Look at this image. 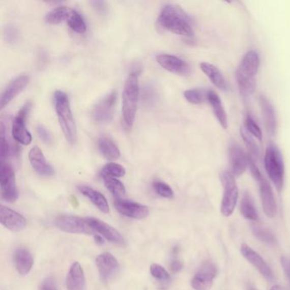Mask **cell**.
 Instances as JSON below:
<instances>
[{
  "mask_svg": "<svg viewBox=\"0 0 290 290\" xmlns=\"http://www.w3.org/2000/svg\"><path fill=\"white\" fill-rule=\"evenodd\" d=\"M158 22L163 28L180 36L191 38L194 35L192 19L182 7L176 5L163 6Z\"/></svg>",
  "mask_w": 290,
  "mask_h": 290,
  "instance_id": "obj_1",
  "label": "cell"
},
{
  "mask_svg": "<svg viewBox=\"0 0 290 290\" xmlns=\"http://www.w3.org/2000/svg\"><path fill=\"white\" fill-rule=\"evenodd\" d=\"M260 58L256 50L251 49L244 54L236 71V79L241 96L245 98L254 93Z\"/></svg>",
  "mask_w": 290,
  "mask_h": 290,
  "instance_id": "obj_2",
  "label": "cell"
},
{
  "mask_svg": "<svg viewBox=\"0 0 290 290\" xmlns=\"http://www.w3.org/2000/svg\"><path fill=\"white\" fill-rule=\"evenodd\" d=\"M54 102L57 117L66 140L70 144H74L77 141V129L68 95L62 91H55Z\"/></svg>",
  "mask_w": 290,
  "mask_h": 290,
  "instance_id": "obj_3",
  "label": "cell"
},
{
  "mask_svg": "<svg viewBox=\"0 0 290 290\" xmlns=\"http://www.w3.org/2000/svg\"><path fill=\"white\" fill-rule=\"evenodd\" d=\"M140 96L139 75L137 73H130L125 82L123 92L122 114L125 126L130 130L135 123Z\"/></svg>",
  "mask_w": 290,
  "mask_h": 290,
  "instance_id": "obj_4",
  "label": "cell"
},
{
  "mask_svg": "<svg viewBox=\"0 0 290 290\" xmlns=\"http://www.w3.org/2000/svg\"><path fill=\"white\" fill-rule=\"evenodd\" d=\"M265 169L277 192H280L284 185L285 166L283 156L275 144H269L264 156Z\"/></svg>",
  "mask_w": 290,
  "mask_h": 290,
  "instance_id": "obj_5",
  "label": "cell"
},
{
  "mask_svg": "<svg viewBox=\"0 0 290 290\" xmlns=\"http://www.w3.org/2000/svg\"><path fill=\"white\" fill-rule=\"evenodd\" d=\"M220 179L224 188L220 212L227 217L233 215L236 208L239 199V187L235 177L230 171H223L220 173Z\"/></svg>",
  "mask_w": 290,
  "mask_h": 290,
  "instance_id": "obj_6",
  "label": "cell"
},
{
  "mask_svg": "<svg viewBox=\"0 0 290 290\" xmlns=\"http://www.w3.org/2000/svg\"><path fill=\"white\" fill-rule=\"evenodd\" d=\"M0 189L1 197L8 202H15L18 199L16 176L13 167L6 161L0 162Z\"/></svg>",
  "mask_w": 290,
  "mask_h": 290,
  "instance_id": "obj_7",
  "label": "cell"
},
{
  "mask_svg": "<svg viewBox=\"0 0 290 290\" xmlns=\"http://www.w3.org/2000/svg\"><path fill=\"white\" fill-rule=\"evenodd\" d=\"M54 224L59 230L68 234H85L95 236L96 233L89 222L87 218L84 219L77 215H60L55 219Z\"/></svg>",
  "mask_w": 290,
  "mask_h": 290,
  "instance_id": "obj_8",
  "label": "cell"
},
{
  "mask_svg": "<svg viewBox=\"0 0 290 290\" xmlns=\"http://www.w3.org/2000/svg\"><path fill=\"white\" fill-rule=\"evenodd\" d=\"M117 102V92L112 91L93 106L91 118L97 124L111 122L113 119L115 106Z\"/></svg>",
  "mask_w": 290,
  "mask_h": 290,
  "instance_id": "obj_9",
  "label": "cell"
},
{
  "mask_svg": "<svg viewBox=\"0 0 290 290\" xmlns=\"http://www.w3.org/2000/svg\"><path fill=\"white\" fill-rule=\"evenodd\" d=\"M31 106V102H26L18 111L12 124V136L17 142L24 146L29 145L33 140L31 134L26 128V118L28 116Z\"/></svg>",
  "mask_w": 290,
  "mask_h": 290,
  "instance_id": "obj_10",
  "label": "cell"
},
{
  "mask_svg": "<svg viewBox=\"0 0 290 290\" xmlns=\"http://www.w3.org/2000/svg\"><path fill=\"white\" fill-rule=\"evenodd\" d=\"M217 271L215 265L206 262L192 277V287L195 290H210L212 287Z\"/></svg>",
  "mask_w": 290,
  "mask_h": 290,
  "instance_id": "obj_11",
  "label": "cell"
},
{
  "mask_svg": "<svg viewBox=\"0 0 290 290\" xmlns=\"http://www.w3.org/2000/svg\"><path fill=\"white\" fill-rule=\"evenodd\" d=\"M229 159H230L231 173L234 177H240L249 167V155L244 153L243 148L236 142L231 143L229 148Z\"/></svg>",
  "mask_w": 290,
  "mask_h": 290,
  "instance_id": "obj_12",
  "label": "cell"
},
{
  "mask_svg": "<svg viewBox=\"0 0 290 290\" xmlns=\"http://www.w3.org/2000/svg\"><path fill=\"white\" fill-rule=\"evenodd\" d=\"M96 264L101 279L104 281L111 280L120 272V263L118 259L107 252L97 256Z\"/></svg>",
  "mask_w": 290,
  "mask_h": 290,
  "instance_id": "obj_13",
  "label": "cell"
},
{
  "mask_svg": "<svg viewBox=\"0 0 290 290\" xmlns=\"http://www.w3.org/2000/svg\"><path fill=\"white\" fill-rule=\"evenodd\" d=\"M114 206L121 215L135 220H143L149 214L148 206L129 200L117 199L114 202Z\"/></svg>",
  "mask_w": 290,
  "mask_h": 290,
  "instance_id": "obj_14",
  "label": "cell"
},
{
  "mask_svg": "<svg viewBox=\"0 0 290 290\" xmlns=\"http://www.w3.org/2000/svg\"><path fill=\"white\" fill-rule=\"evenodd\" d=\"M0 222L5 227L12 231H21L26 226V218L16 210L1 205L0 207Z\"/></svg>",
  "mask_w": 290,
  "mask_h": 290,
  "instance_id": "obj_15",
  "label": "cell"
},
{
  "mask_svg": "<svg viewBox=\"0 0 290 290\" xmlns=\"http://www.w3.org/2000/svg\"><path fill=\"white\" fill-rule=\"evenodd\" d=\"M241 254L257 271L268 281L273 279V272L269 266L265 262L264 259L256 251L251 249L249 245L244 244L241 246Z\"/></svg>",
  "mask_w": 290,
  "mask_h": 290,
  "instance_id": "obj_16",
  "label": "cell"
},
{
  "mask_svg": "<svg viewBox=\"0 0 290 290\" xmlns=\"http://www.w3.org/2000/svg\"><path fill=\"white\" fill-rule=\"evenodd\" d=\"M157 62L158 64L165 70L179 74V75H187L190 73V67L185 61L179 57L173 54H161L157 56Z\"/></svg>",
  "mask_w": 290,
  "mask_h": 290,
  "instance_id": "obj_17",
  "label": "cell"
},
{
  "mask_svg": "<svg viewBox=\"0 0 290 290\" xmlns=\"http://www.w3.org/2000/svg\"><path fill=\"white\" fill-rule=\"evenodd\" d=\"M257 182L259 183V196L265 214L267 217L273 218L277 214V205L271 185L265 179L264 177H262Z\"/></svg>",
  "mask_w": 290,
  "mask_h": 290,
  "instance_id": "obj_18",
  "label": "cell"
},
{
  "mask_svg": "<svg viewBox=\"0 0 290 290\" xmlns=\"http://www.w3.org/2000/svg\"><path fill=\"white\" fill-rule=\"evenodd\" d=\"M87 220L94 230L101 234V237L105 238L107 241L116 244H123L125 243V239L116 228L96 218H87Z\"/></svg>",
  "mask_w": 290,
  "mask_h": 290,
  "instance_id": "obj_19",
  "label": "cell"
},
{
  "mask_svg": "<svg viewBox=\"0 0 290 290\" xmlns=\"http://www.w3.org/2000/svg\"><path fill=\"white\" fill-rule=\"evenodd\" d=\"M28 83L29 77L27 75L18 76L10 82L1 95V100H0L1 109L5 108L20 92L26 88Z\"/></svg>",
  "mask_w": 290,
  "mask_h": 290,
  "instance_id": "obj_20",
  "label": "cell"
},
{
  "mask_svg": "<svg viewBox=\"0 0 290 290\" xmlns=\"http://www.w3.org/2000/svg\"><path fill=\"white\" fill-rule=\"evenodd\" d=\"M29 161L34 170L40 176L51 177L54 175V168L47 162L44 153L39 147H34L30 150Z\"/></svg>",
  "mask_w": 290,
  "mask_h": 290,
  "instance_id": "obj_21",
  "label": "cell"
},
{
  "mask_svg": "<svg viewBox=\"0 0 290 290\" xmlns=\"http://www.w3.org/2000/svg\"><path fill=\"white\" fill-rule=\"evenodd\" d=\"M259 101L264 120L265 127L269 135L274 136L275 133L277 131V116L274 106L269 101V99L263 95L259 96Z\"/></svg>",
  "mask_w": 290,
  "mask_h": 290,
  "instance_id": "obj_22",
  "label": "cell"
},
{
  "mask_svg": "<svg viewBox=\"0 0 290 290\" xmlns=\"http://www.w3.org/2000/svg\"><path fill=\"white\" fill-rule=\"evenodd\" d=\"M66 283L68 290H84L85 288V276L78 262H74L71 266Z\"/></svg>",
  "mask_w": 290,
  "mask_h": 290,
  "instance_id": "obj_23",
  "label": "cell"
},
{
  "mask_svg": "<svg viewBox=\"0 0 290 290\" xmlns=\"http://www.w3.org/2000/svg\"><path fill=\"white\" fill-rule=\"evenodd\" d=\"M14 262L19 274L26 276L31 272L34 266V258L27 249L20 248L17 249L14 254Z\"/></svg>",
  "mask_w": 290,
  "mask_h": 290,
  "instance_id": "obj_24",
  "label": "cell"
},
{
  "mask_svg": "<svg viewBox=\"0 0 290 290\" xmlns=\"http://www.w3.org/2000/svg\"><path fill=\"white\" fill-rule=\"evenodd\" d=\"M207 101H209L210 106L212 107L214 114L215 115L216 120L223 129H227L228 120L227 114L225 112V108L223 106L222 101L220 100V96L215 91H210L207 92Z\"/></svg>",
  "mask_w": 290,
  "mask_h": 290,
  "instance_id": "obj_25",
  "label": "cell"
},
{
  "mask_svg": "<svg viewBox=\"0 0 290 290\" xmlns=\"http://www.w3.org/2000/svg\"><path fill=\"white\" fill-rule=\"evenodd\" d=\"M200 69L210 78L211 83L220 91H227V83L217 67L209 63H200Z\"/></svg>",
  "mask_w": 290,
  "mask_h": 290,
  "instance_id": "obj_26",
  "label": "cell"
},
{
  "mask_svg": "<svg viewBox=\"0 0 290 290\" xmlns=\"http://www.w3.org/2000/svg\"><path fill=\"white\" fill-rule=\"evenodd\" d=\"M78 190L83 196L88 197L91 202L94 205H96L97 209L101 210V212L104 214H108L110 212V208H109L107 200L103 194H101V192L87 186H80L78 187Z\"/></svg>",
  "mask_w": 290,
  "mask_h": 290,
  "instance_id": "obj_27",
  "label": "cell"
},
{
  "mask_svg": "<svg viewBox=\"0 0 290 290\" xmlns=\"http://www.w3.org/2000/svg\"><path fill=\"white\" fill-rule=\"evenodd\" d=\"M98 148L101 155L108 160H116L120 158V149L113 140L108 136H101L99 139Z\"/></svg>",
  "mask_w": 290,
  "mask_h": 290,
  "instance_id": "obj_28",
  "label": "cell"
},
{
  "mask_svg": "<svg viewBox=\"0 0 290 290\" xmlns=\"http://www.w3.org/2000/svg\"><path fill=\"white\" fill-rule=\"evenodd\" d=\"M73 10L68 8L67 6H59L56 8L53 9L52 11L47 13L44 18V21L50 25H58L63 21H68L70 17Z\"/></svg>",
  "mask_w": 290,
  "mask_h": 290,
  "instance_id": "obj_29",
  "label": "cell"
},
{
  "mask_svg": "<svg viewBox=\"0 0 290 290\" xmlns=\"http://www.w3.org/2000/svg\"><path fill=\"white\" fill-rule=\"evenodd\" d=\"M241 214L245 219L252 221H256L259 219L256 207L254 205V200L249 192H244L240 205Z\"/></svg>",
  "mask_w": 290,
  "mask_h": 290,
  "instance_id": "obj_30",
  "label": "cell"
},
{
  "mask_svg": "<svg viewBox=\"0 0 290 290\" xmlns=\"http://www.w3.org/2000/svg\"><path fill=\"white\" fill-rule=\"evenodd\" d=\"M241 133L242 137H243V140H244L245 145H246L247 148L249 152V156H251L252 158H255L256 159H259L260 158V149H259V145L258 143L255 141V138L254 136H252L250 134H249L248 131H247L244 127L241 128Z\"/></svg>",
  "mask_w": 290,
  "mask_h": 290,
  "instance_id": "obj_31",
  "label": "cell"
},
{
  "mask_svg": "<svg viewBox=\"0 0 290 290\" xmlns=\"http://www.w3.org/2000/svg\"><path fill=\"white\" fill-rule=\"evenodd\" d=\"M104 184L106 186V188L111 194L116 197H121L125 194L126 190H125V185L122 182L119 181L117 178H112V177H102Z\"/></svg>",
  "mask_w": 290,
  "mask_h": 290,
  "instance_id": "obj_32",
  "label": "cell"
},
{
  "mask_svg": "<svg viewBox=\"0 0 290 290\" xmlns=\"http://www.w3.org/2000/svg\"><path fill=\"white\" fill-rule=\"evenodd\" d=\"M67 21H68V26H70V28L75 33L83 34L87 30V26H86L84 19H83V16H81V14L78 13L77 11L73 10L70 17Z\"/></svg>",
  "mask_w": 290,
  "mask_h": 290,
  "instance_id": "obj_33",
  "label": "cell"
},
{
  "mask_svg": "<svg viewBox=\"0 0 290 290\" xmlns=\"http://www.w3.org/2000/svg\"><path fill=\"white\" fill-rule=\"evenodd\" d=\"M126 173L125 167L120 165L119 163H106L101 169V177H112V178H120L125 177Z\"/></svg>",
  "mask_w": 290,
  "mask_h": 290,
  "instance_id": "obj_34",
  "label": "cell"
},
{
  "mask_svg": "<svg viewBox=\"0 0 290 290\" xmlns=\"http://www.w3.org/2000/svg\"><path fill=\"white\" fill-rule=\"evenodd\" d=\"M184 97L188 102L193 105H200L207 100V93L199 89H190L184 92Z\"/></svg>",
  "mask_w": 290,
  "mask_h": 290,
  "instance_id": "obj_35",
  "label": "cell"
},
{
  "mask_svg": "<svg viewBox=\"0 0 290 290\" xmlns=\"http://www.w3.org/2000/svg\"><path fill=\"white\" fill-rule=\"evenodd\" d=\"M244 129L259 141L262 140V131L259 125L254 121L250 114H248L244 120Z\"/></svg>",
  "mask_w": 290,
  "mask_h": 290,
  "instance_id": "obj_36",
  "label": "cell"
},
{
  "mask_svg": "<svg viewBox=\"0 0 290 290\" xmlns=\"http://www.w3.org/2000/svg\"><path fill=\"white\" fill-rule=\"evenodd\" d=\"M253 234L259 241L263 242L265 244H274L276 243V239L273 234L267 230L266 228L262 227V226H254L253 227Z\"/></svg>",
  "mask_w": 290,
  "mask_h": 290,
  "instance_id": "obj_37",
  "label": "cell"
},
{
  "mask_svg": "<svg viewBox=\"0 0 290 290\" xmlns=\"http://www.w3.org/2000/svg\"><path fill=\"white\" fill-rule=\"evenodd\" d=\"M0 130H0V136H1V140H0V162H4L8 158L11 149H10L8 140L6 137V130H5L3 123H1Z\"/></svg>",
  "mask_w": 290,
  "mask_h": 290,
  "instance_id": "obj_38",
  "label": "cell"
},
{
  "mask_svg": "<svg viewBox=\"0 0 290 290\" xmlns=\"http://www.w3.org/2000/svg\"><path fill=\"white\" fill-rule=\"evenodd\" d=\"M151 274L155 279L160 282H168L170 280V275L165 268L158 264H153L150 267Z\"/></svg>",
  "mask_w": 290,
  "mask_h": 290,
  "instance_id": "obj_39",
  "label": "cell"
},
{
  "mask_svg": "<svg viewBox=\"0 0 290 290\" xmlns=\"http://www.w3.org/2000/svg\"><path fill=\"white\" fill-rule=\"evenodd\" d=\"M153 188L155 190V192L158 193L160 197H165L171 199L173 197V192L168 184H166L164 182H155L153 183Z\"/></svg>",
  "mask_w": 290,
  "mask_h": 290,
  "instance_id": "obj_40",
  "label": "cell"
},
{
  "mask_svg": "<svg viewBox=\"0 0 290 290\" xmlns=\"http://www.w3.org/2000/svg\"><path fill=\"white\" fill-rule=\"evenodd\" d=\"M4 36H5V39H6V41L8 42L9 44H16V43L19 41V37H20L18 29L16 28L14 25L9 24L5 27Z\"/></svg>",
  "mask_w": 290,
  "mask_h": 290,
  "instance_id": "obj_41",
  "label": "cell"
},
{
  "mask_svg": "<svg viewBox=\"0 0 290 290\" xmlns=\"http://www.w3.org/2000/svg\"><path fill=\"white\" fill-rule=\"evenodd\" d=\"M156 98H157V92H156L155 87L152 84L146 86L142 96L144 102L148 106H153V104L155 103Z\"/></svg>",
  "mask_w": 290,
  "mask_h": 290,
  "instance_id": "obj_42",
  "label": "cell"
},
{
  "mask_svg": "<svg viewBox=\"0 0 290 290\" xmlns=\"http://www.w3.org/2000/svg\"><path fill=\"white\" fill-rule=\"evenodd\" d=\"M37 132L39 137L44 143L46 144H50L52 142V137L49 130L44 127V125H39L37 127Z\"/></svg>",
  "mask_w": 290,
  "mask_h": 290,
  "instance_id": "obj_43",
  "label": "cell"
},
{
  "mask_svg": "<svg viewBox=\"0 0 290 290\" xmlns=\"http://www.w3.org/2000/svg\"><path fill=\"white\" fill-rule=\"evenodd\" d=\"M39 290H58L52 278H46L41 282Z\"/></svg>",
  "mask_w": 290,
  "mask_h": 290,
  "instance_id": "obj_44",
  "label": "cell"
},
{
  "mask_svg": "<svg viewBox=\"0 0 290 290\" xmlns=\"http://www.w3.org/2000/svg\"><path fill=\"white\" fill-rule=\"evenodd\" d=\"M281 264H282V268L284 271L285 275L290 282V259L287 257H282L281 258Z\"/></svg>",
  "mask_w": 290,
  "mask_h": 290,
  "instance_id": "obj_45",
  "label": "cell"
},
{
  "mask_svg": "<svg viewBox=\"0 0 290 290\" xmlns=\"http://www.w3.org/2000/svg\"><path fill=\"white\" fill-rule=\"evenodd\" d=\"M91 5L99 13H105L106 11V4L103 1H92Z\"/></svg>",
  "mask_w": 290,
  "mask_h": 290,
  "instance_id": "obj_46",
  "label": "cell"
},
{
  "mask_svg": "<svg viewBox=\"0 0 290 290\" xmlns=\"http://www.w3.org/2000/svg\"><path fill=\"white\" fill-rule=\"evenodd\" d=\"M182 268H183V264H182V262H180V260L175 259V260H173V262L170 263V269L173 272H181Z\"/></svg>",
  "mask_w": 290,
  "mask_h": 290,
  "instance_id": "obj_47",
  "label": "cell"
},
{
  "mask_svg": "<svg viewBox=\"0 0 290 290\" xmlns=\"http://www.w3.org/2000/svg\"><path fill=\"white\" fill-rule=\"evenodd\" d=\"M94 239H95V241H96V244H100V245L104 244V239H102V237L100 236V235H95Z\"/></svg>",
  "mask_w": 290,
  "mask_h": 290,
  "instance_id": "obj_48",
  "label": "cell"
},
{
  "mask_svg": "<svg viewBox=\"0 0 290 290\" xmlns=\"http://www.w3.org/2000/svg\"><path fill=\"white\" fill-rule=\"evenodd\" d=\"M271 290H282V288H281V287L278 286V285H275V286H273V287L271 288Z\"/></svg>",
  "mask_w": 290,
  "mask_h": 290,
  "instance_id": "obj_49",
  "label": "cell"
}]
</instances>
